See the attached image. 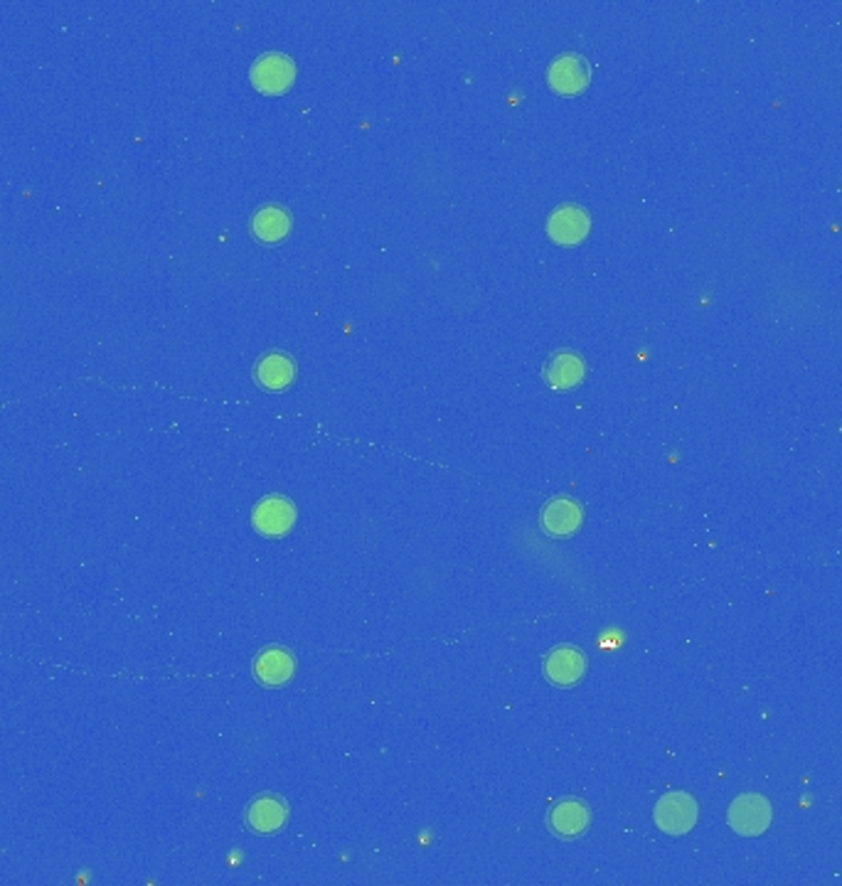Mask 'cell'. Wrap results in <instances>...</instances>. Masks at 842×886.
Segmentation results:
<instances>
[{"mask_svg":"<svg viewBox=\"0 0 842 886\" xmlns=\"http://www.w3.org/2000/svg\"><path fill=\"white\" fill-rule=\"evenodd\" d=\"M584 374H586L584 357L572 350L554 353L542 367L545 382L550 384L552 390H560V392H570V390H574V386H579L584 382Z\"/></svg>","mask_w":842,"mask_h":886,"instance_id":"obj_12","label":"cell"},{"mask_svg":"<svg viewBox=\"0 0 842 886\" xmlns=\"http://www.w3.org/2000/svg\"><path fill=\"white\" fill-rule=\"evenodd\" d=\"M293 377H296V362L286 353H267L254 367V380L261 390L269 392H283L291 386Z\"/></svg>","mask_w":842,"mask_h":886,"instance_id":"obj_13","label":"cell"},{"mask_svg":"<svg viewBox=\"0 0 842 886\" xmlns=\"http://www.w3.org/2000/svg\"><path fill=\"white\" fill-rule=\"evenodd\" d=\"M289 803L281 796H257L244 813V820L257 835H273L289 823Z\"/></svg>","mask_w":842,"mask_h":886,"instance_id":"obj_10","label":"cell"},{"mask_svg":"<svg viewBox=\"0 0 842 886\" xmlns=\"http://www.w3.org/2000/svg\"><path fill=\"white\" fill-rule=\"evenodd\" d=\"M293 673H296V660L286 648L271 645L264 648L254 660V677L264 687H283L291 682Z\"/></svg>","mask_w":842,"mask_h":886,"instance_id":"obj_11","label":"cell"},{"mask_svg":"<svg viewBox=\"0 0 842 886\" xmlns=\"http://www.w3.org/2000/svg\"><path fill=\"white\" fill-rule=\"evenodd\" d=\"M584 507L574 497H552L539 513V530L552 540H566L582 530Z\"/></svg>","mask_w":842,"mask_h":886,"instance_id":"obj_6","label":"cell"},{"mask_svg":"<svg viewBox=\"0 0 842 886\" xmlns=\"http://www.w3.org/2000/svg\"><path fill=\"white\" fill-rule=\"evenodd\" d=\"M773 808L761 793H744L732 800L727 823L740 837H761L771 827Z\"/></svg>","mask_w":842,"mask_h":886,"instance_id":"obj_2","label":"cell"},{"mask_svg":"<svg viewBox=\"0 0 842 886\" xmlns=\"http://www.w3.org/2000/svg\"><path fill=\"white\" fill-rule=\"evenodd\" d=\"M586 653L576 645H557L545 657V677L554 687H574L586 675Z\"/></svg>","mask_w":842,"mask_h":886,"instance_id":"obj_7","label":"cell"},{"mask_svg":"<svg viewBox=\"0 0 842 886\" xmlns=\"http://www.w3.org/2000/svg\"><path fill=\"white\" fill-rule=\"evenodd\" d=\"M699 817V805L697 800L685 793V790H673V793H666L663 798H658L656 808H652V823L666 833L668 837H683L690 829L697 825Z\"/></svg>","mask_w":842,"mask_h":886,"instance_id":"obj_1","label":"cell"},{"mask_svg":"<svg viewBox=\"0 0 842 886\" xmlns=\"http://www.w3.org/2000/svg\"><path fill=\"white\" fill-rule=\"evenodd\" d=\"M547 825L560 840H579L591 825V810L582 798H564L552 805Z\"/></svg>","mask_w":842,"mask_h":886,"instance_id":"obj_9","label":"cell"},{"mask_svg":"<svg viewBox=\"0 0 842 886\" xmlns=\"http://www.w3.org/2000/svg\"><path fill=\"white\" fill-rule=\"evenodd\" d=\"M547 82H550L552 91L560 94V97H576V94H582L589 87L591 64L576 52L560 54V58L552 60L550 70H547Z\"/></svg>","mask_w":842,"mask_h":886,"instance_id":"obj_4","label":"cell"},{"mask_svg":"<svg viewBox=\"0 0 842 886\" xmlns=\"http://www.w3.org/2000/svg\"><path fill=\"white\" fill-rule=\"evenodd\" d=\"M591 230L589 212L579 205H562L550 214L547 220V234L554 244L560 247H574L586 239V234Z\"/></svg>","mask_w":842,"mask_h":886,"instance_id":"obj_8","label":"cell"},{"mask_svg":"<svg viewBox=\"0 0 842 886\" xmlns=\"http://www.w3.org/2000/svg\"><path fill=\"white\" fill-rule=\"evenodd\" d=\"M293 522H296V507L283 495L261 497L252 510L254 530L264 537H271V540L289 534Z\"/></svg>","mask_w":842,"mask_h":886,"instance_id":"obj_5","label":"cell"},{"mask_svg":"<svg viewBox=\"0 0 842 886\" xmlns=\"http://www.w3.org/2000/svg\"><path fill=\"white\" fill-rule=\"evenodd\" d=\"M249 230L261 244H277L291 232V212L281 205H264L254 212Z\"/></svg>","mask_w":842,"mask_h":886,"instance_id":"obj_14","label":"cell"},{"mask_svg":"<svg viewBox=\"0 0 842 886\" xmlns=\"http://www.w3.org/2000/svg\"><path fill=\"white\" fill-rule=\"evenodd\" d=\"M249 77L254 89L261 94H283L296 79V64L283 52H267L252 64Z\"/></svg>","mask_w":842,"mask_h":886,"instance_id":"obj_3","label":"cell"}]
</instances>
